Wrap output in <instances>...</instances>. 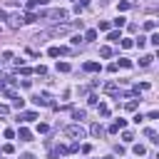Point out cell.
<instances>
[{"label": "cell", "mask_w": 159, "mask_h": 159, "mask_svg": "<svg viewBox=\"0 0 159 159\" xmlns=\"http://www.w3.org/2000/svg\"><path fill=\"white\" fill-rule=\"evenodd\" d=\"M65 32H67V27H65V25H60V27H55V30H52V35H65Z\"/></svg>", "instance_id": "25"}, {"label": "cell", "mask_w": 159, "mask_h": 159, "mask_svg": "<svg viewBox=\"0 0 159 159\" xmlns=\"http://www.w3.org/2000/svg\"><path fill=\"white\" fill-rule=\"evenodd\" d=\"M17 137H20V142H32V132H30V129H25V127H20Z\"/></svg>", "instance_id": "4"}, {"label": "cell", "mask_w": 159, "mask_h": 159, "mask_svg": "<svg viewBox=\"0 0 159 159\" xmlns=\"http://www.w3.org/2000/svg\"><path fill=\"white\" fill-rule=\"evenodd\" d=\"M32 102H35L37 107H47V104H50V97H47V92H42V94H35Z\"/></svg>", "instance_id": "2"}, {"label": "cell", "mask_w": 159, "mask_h": 159, "mask_svg": "<svg viewBox=\"0 0 159 159\" xmlns=\"http://www.w3.org/2000/svg\"><path fill=\"white\" fill-rule=\"evenodd\" d=\"M12 104H15L17 109H22V107H25V99H22L20 94H15V97H12Z\"/></svg>", "instance_id": "14"}, {"label": "cell", "mask_w": 159, "mask_h": 159, "mask_svg": "<svg viewBox=\"0 0 159 159\" xmlns=\"http://www.w3.org/2000/svg\"><path fill=\"white\" fill-rule=\"evenodd\" d=\"M82 40H87V42H92V40H97V30H87Z\"/></svg>", "instance_id": "11"}, {"label": "cell", "mask_w": 159, "mask_h": 159, "mask_svg": "<svg viewBox=\"0 0 159 159\" xmlns=\"http://www.w3.org/2000/svg\"><path fill=\"white\" fill-rule=\"evenodd\" d=\"M152 60H154V55H144V57L139 60V65H142V67H149V65H152Z\"/></svg>", "instance_id": "13"}, {"label": "cell", "mask_w": 159, "mask_h": 159, "mask_svg": "<svg viewBox=\"0 0 159 159\" xmlns=\"http://www.w3.org/2000/svg\"><path fill=\"white\" fill-rule=\"evenodd\" d=\"M112 22H114V25H117V27H124V25H127V20H124V17H122V15H119V17H117V20H112Z\"/></svg>", "instance_id": "24"}, {"label": "cell", "mask_w": 159, "mask_h": 159, "mask_svg": "<svg viewBox=\"0 0 159 159\" xmlns=\"http://www.w3.org/2000/svg\"><path fill=\"white\" fill-rule=\"evenodd\" d=\"M107 40H112V42H119V40H122V32H119V30H112V32L107 35Z\"/></svg>", "instance_id": "10"}, {"label": "cell", "mask_w": 159, "mask_h": 159, "mask_svg": "<svg viewBox=\"0 0 159 159\" xmlns=\"http://www.w3.org/2000/svg\"><path fill=\"white\" fill-rule=\"evenodd\" d=\"M57 72H70V62H57Z\"/></svg>", "instance_id": "17"}, {"label": "cell", "mask_w": 159, "mask_h": 159, "mask_svg": "<svg viewBox=\"0 0 159 159\" xmlns=\"http://www.w3.org/2000/svg\"><path fill=\"white\" fill-rule=\"evenodd\" d=\"M0 152H2V154H12V152H15V147H12V144H5Z\"/></svg>", "instance_id": "27"}, {"label": "cell", "mask_w": 159, "mask_h": 159, "mask_svg": "<svg viewBox=\"0 0 159 159\" xmlns=\"http://www.w3.org/2000/svg\"><path fill=\"white\" fill-rule=\"evenodd\" d=\"M7 112H10V109H7V107H5V104H0V114H2V117H5V114H7Z\"/></svg>", "instance_id": "36"}, {"label": "cell", "mask_w": 159, "mask_h": 159, "mask_svg": "<svg viewBox=\"0 0 159 159\" xmlns=\"http://www.w3.org/2000/svg\"><path fill=\"white\" fill-rule=\"evenodd\" d=\"M99 57H104V60H107V57H112V47H107V45H104V47H99Z\"/></svg>", "instance_id": "12"}, {"label": "cell", "mask_w": 159, "mask_h": 159, "mask_svg": "<svg viewBox=\"0 0 159 159\" xmlns=\"http://www.w3.org/2000/svg\"><path fill=\"white\" fill-rule=\"evenodd\" d=\"M132 152H134L137 157H144V154H147V149H144V144H134V149H132Z\"/></svg>", "instance_id": "15"}, {"label": "cell", "mask_w": 159, "mask_h": 159, "mask_svg": "<svg viewBox=\"0 0 159 159\" xmlns=\"http://www.w3.org/2000/svg\"><path fill=\"white\" fill-rule=\"evenodd\" d=\"M89 132H92V134H94V137H102V134H104V127H102V124H99V122H94V124H92V127H89Z\"/></svg>", "instance_id": "7"}, {"label": "cell", "mask_w": 159, "mask_h": 159, "mask_svg": "<svg viewBox=\"0 0 159 159\" xmlns=\"http://www.w3.org/2000/svg\"><path fill=\"white\" fill-rule=\"evenodd\" d=\"M124 109H127V112H134V109H137V99H129V102L124 104Z\"/></svg>", "instance_id": "18"}, {"label": "cell", "mask_w": 159, "mask_h": 159, "mask_svg": "<svg viewBox=\"0 0 159 159\" xmlns=\"http://www.w3.org/2000/svg\"><path fill=\"white\" fill-rule=\"evenodd\" d=\"M119 65H122V67H132V60H127V57H122V60H119Z\"/></svg>", "instance_id": "30"}, {"label": "cell", "mask_w": 159, "mask_h": 159, "mask_svg": "<svg viewBox=\"0 0 159 159\" xmlns=\"http://www.w3.org/2000/svg\"><path fill=\"white\" fill-rule=\"evenodd\" d=\"M122 139H124V142H132V139H134V134H132V132H124V134H122Z\"/></svg>", "instance_id": "32"}, {"label": "cell", "mask_w": 159, "mask_h": 159, "mask_svg": "<svg viewBox=\"0 0 159 159\" xmlns=\"http://www.w3.org/2000/svg\"><path fill=\"white\" fill-rule=\"evenodd\" d=\"M134 45H137V47H139V50H142V47H144V45H147V37H144V35H139V37H137V42H134Z\"/></svg>", "instance_id": "23"}, {"label": "cell", "mask_w": 159, "mask_h": 159, "mask_svg": "<svg viewBox=\"0 0 159 159\" xmlns=\"http://www.w3.org/2000/svg\"><path fill=\"white\" fill-rule=\"evenodd\" d=\"M30 72H32V70H30V67H25V65H22V67H20V75H22V77H27V75H30Z\"/></svg>", "instance_id": "31"}, {"label": "cell", "mask_w": 159, "mask_h": 159, "mask_svg": "<svg viewBox=\"0 0 159 159\" xmlns=\"http://www.w3.org/2000/svg\"><path fill=\"white\" fill-rule=\"evenodd\" d=\"M20 22H22V17H20V15H12V17H10V25H12V27H17Z\"/></svg>", "instance_id": "22"}, {"label": "cell", "mask_w": 159, "mask_h": 159, "mask_svg": "<svg viewBox=\"0 0 159 159\" xmlns=\"http://www.w3.org/2000/svg\"><path fill=\"white\" fill-rule=\"evenodd\" d=\"M72 119H77V122L84 119V109H75V112H72Z\"/></svg>", "instance_id": "19"}, {"label": "cell", "mask_w": 159, "mask_h": 159, "mask_svg": "<svg viewBox=\"0 0 159 159\" xmlns=\"http://www.w3.org/2000/svg\"><path fill=\"white\" fill-rule=\"evenodd\" d=\"M47 129H50V127H47V124H37V132H40V134H45V132H47Z\"/></svg>", "instance_id": "34"}, {"label": "cell", "mask_w": 159, "mask_h": 159, "mask_svg": "<svg viewBox=\"0 0 159 159\" xmlns=\"http://www.w3.org/2000/svg\"><path fill=\"white\" fill-rule=\"evenodd\" d=\"M55 17L57 20H67V10H55Z\"/></svg>", "instance_id": "21"}, {"label": "cell", "mask_w": 159, "mask_h": 159, "mask_svg": "<svg viewBox=\"0 0 159 159\" xmlns=\"http://www.w3.org/2000/svg\"><path fill=\"white\" fill-rule=\"evenodd\" d=\"M20 159H35V157H32V154H22Z\"/></svg>", "instance_id": "37"}, {"label": "cell", "mask_w": 159, "mask_h": 159, "mask_svg": "<svg viewBox=\"0 0 159 159\" xmlns=\"http://www.w3.org/2000/svg\"><path fill=\"white\" fill-rule=\"evenodd\" d=\"M99 114L107 117V114H109V107H107V104H99Z\"/></svg>", "instance_id": "29"}, {"label": "cell", "mask_w": 159, "mask_h": 159, "mask_svg": "<svg viewBox=\"0 0 159 159\" xmlns=\"http://www.w3.org/2000/svg\"><path fill=\"white\" fill-rule=\"evenodd\" d=\"M144 134H147V137H149V139H152L154 144L159 142V139H157V132H154V129H144Z\"/></svg>", "instance_id": "20"}, {"label": "cell", "mask_w": 159, "mask_h": 159, "mask_svg": "<svg viewBox=\"0 0 159 159\" xmlns=\"http://www.w3.org/2000/svg\"><path fill=\"white\" fill-rule=\"evenodd\" d=\"M144 30L147 32H154L157 30V20H144Z\"/></svg>", "instance_id": "9"}, {"label": "cell", "mask_w": 159, "mask_h": 159, "mask_svg": "<svg viewBox=\"0 0 159 159\" xmlns=\"http://www.w3.org/2000/svg\"><path fill=\"white\" fill-rule=\"evenodd\" d=\"M35 72H37V75H47V67H42V65H40V67H35Z\"/></svg>", "instance_id": "33"}, {"label": "cell", "mask_w": 159, "mask_h": 159, "mask_svg": "<svg viewBox=\"0 0 159 159\" xmlns=\"http://www.w3.org/2000/svg\"><path fill=\"white\" fill-rule=\"evenodd\" d=\"M129 5H132L129 0H122V2L117 5V10H119V12H124V10H129Z\"/></svg>", "instance_id": "16"}, {"label": "cell", "mask_w": 159, "mask_h": 159, "mask_svg": "<svg viewBox=\"0 0 159 159\" xmlns=\"http://www.w3.org/2000/svg\"><path fill=\"white\" fill-rule=\"evenodd\" d=\"M149 42H152V45H159V32H152V37H149Z\"/></svg>", "instance_id": "28"}, {"label": "cell", "mask_w": 159, "mask_h": 159, "mask_svg": "<svg viewBox=\"0 0 159 159\" xmlns=\"http://www.w3.org/2000/svg\"><path fill=\"white\" fill-rule=\"evenodd\" d=\"M47 2H50V0H37V5H47Z\"/></svg>", "instance_id": "38"}, {"label": "cell", "mask_w": 159, "mask_h": 159, "mask_svg": "<svg viewBox=\"0 0 159 159\" xmlns=\"http://www.w3.org/2000/svg\"><path fill=\"white\" fill-rule=\"evenodd\" d=\"M87 2H89V0H82V5H87Z\"/></svg>", "instance_id": "39"}, {"label": "cell", "mask_w": 159, "mask_h": 159, "mask_svg": "<svg viewBox=\"0 0 159 159\" xmlns=\"http://www.w3.org/2000/svg\"><path fill=\"white\" fill-rule=\"evenodd\" d=\"M124 127H127V119H114V122L109 124V132H112V134H117V132H119V129H124Z\"/></svg>", "instance_id": "3"}, {"label": "cell", "mask_w": 159, "mask_h": 159, "mask_svg": "<svg viewBox=\"0 0 159 159\" xmlns=\"http://www.w3.org/2000/svg\"><path fill=\"white\" fill-rule=\"evenodd\" d=\"M32 119H37L35 112H22V114H17V122H32Z\"/></svg>", "instance_id": "5"}, {"label": "cell", "mask_w": 159, "mask_h": 159, "mask_svg": "<svg viewBox=\"0 0 159 159\" xmlns=\"http://www.w3.org/2000/svg\"><path fill=\"white\" fill-rule=\"evenodd\" d=\"M65 134L80 142V139H84V127H82L80 122H77V124H67V127H65Z\"/></svg>", "instance_id": "1"}, {"label": "cell", "mask_w": 159, "mask_h": 159, "mask_svg": "<svg viewBox=\"0 0 159 159\" xmlns=\"http://www.w3.org/2000/svg\"><path fill=\"white\" fill-rule=\"evenodd\" d=\"M25 5H27V10H32V7H35V5H37V0H27V2H25Z\"/></svg>", "instance_id": "35"}, {"label": "cell", "mask_w": 159, "mask_h": 159, "mask_svg": "<svg viewBox=\"0 0 159 159\" xmlns=\"http://www.w3.org/2000/svg\"><path fill=\"white\" fill-rule=\"evenodd\" d=\"M132 45H134V42H132V40H129V37H122V47H124V50H129V47H132Z\"/></svg>", "instance_id": "26"}, {"label": "cell", "mask_w": 159, "mask_h": 159, "mask_svg": "<svg viewBox=\"0 0 159 159\" xmlns=\"http://www.w3.org/2000/svg\"><path fill=\"white\" fill-rule=\"evenodd\" d=\"M99 62H84V72H99Z\"/></svg>", "instance_id": "8"}, {"label": "cell", "mask_w": 159, "mask_h": 159, "mask_svg": "<svg viewBox=\"0 0 159 159\" xmlns=\"http://www.w3.org/2000/svg\"><path fill=\"white\" fill-rule=\"evenodd\" d=\"M104 92H107V94H112V97H117V94H119V89H117V84H114V82H107V84H104Z\"/></svg>", "instance_id": "6"}]
</instances>
